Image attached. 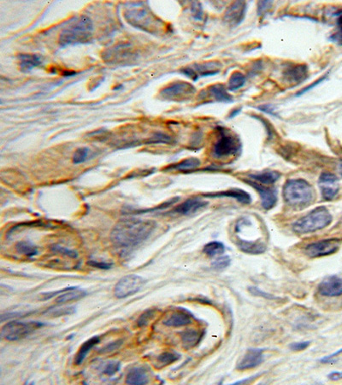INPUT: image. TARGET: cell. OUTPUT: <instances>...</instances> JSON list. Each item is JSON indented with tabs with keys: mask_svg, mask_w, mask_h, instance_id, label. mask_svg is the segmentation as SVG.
I'll use <instances>...</instances> for the list:
<instances>
[{
	"mask_svg": "<svg viewBox=\"0 0 342 385\" xmlns=\"http://www.w3.org/2000/svg\"><path fill=\"white\" fill-rule=\"evenodd\" d=\"M52 250L54 253H59V254H63V255L68 256L69 258H72V259H75L77 258V253L74 250H70L69 248L66 247H61L58 245H55L52 247Z\"/></svg>",
	"mask_w": 342,
	"mask_h": 385,
	"instance_id": "39",
	"label": "cell"
},
{
	"mask_svg": "<svg viewBox=\"0 0 342 385\" xmlns=\"http://www.w3.org/2000/svg\"><path fill=\"white\" fill-rule=\"evenodd\" d=\"M263 361V350L257 348H251L247 351L241 362L237 365L238 370H248L257 367Z\"/></svg>",
	"mask_w": 342,
	"mask_h": 385,
	"instance_id": "18",
	"label": "cell"
},
{
	"mask_svg": "<svg viewBox=\"0 0 342 385\" xmlns=\"http://www.w3.org/2000/svg\"><path fill=\"white\" fill-rule=\"evenodd\" d=\"M15 248L19 254L27 256L29 258L34 257L38 253L37 247L31 242H26V241L18 242L15 246Z\"/></svg>",
	"mask_w": 342,
	"mask_h": 385,
	"instance_id": "31",
	"label": "cell"
},
{
	"mask_svg": "<svg viewBox=\"0 0 342 385\" xmlns=\"http://www.w3.org/2000/svg\"><path fill=\"white\" fill-rule=\"evenodd\" d=\"M125 382L127 384H147L149 382L147 371L143 367L132 368L127 374Z\"/></svg>",
	"mask_w": 342,
	"mask_h": 385,
	"instance_id": "20",
	"label": "cell"
},
{
	"mask_svg": "<svg viewBox=\"0 0 342 385\" xmlns=\"http://www.w3.org/2000/svg\"><path fill=\"white\" fill-rule=\"evenodd\" d=\"M172 137H170V136L166 135V134H164V133H156V134L153 135V137L150 138L149 141H147V143L152 144H170L172 143Z\"/></svg>",
	"mask_w": 342,
	"mask_h": 385,
	"instance_id": "36",
	"label": "cell"
},
{
	"mask_svg": "<svg viewBox=\"0 0 342 385\" xmlns=\"http://www.w3.org/2000/svg\"><path fill=\"white\" fill-rule=\"evenodd\" d=\"M329 378L333 381H337V380L341 379L342 378V372L339 371H334L329 375Z\"/></svg>",
	"mask_w": 342,
	"mask_h": 385,
	"instance_id": "50",
	"label": "cell"
},
{
	"mask_svg": "<svg viewBox=\"0 0 342 385\" xmlns=\"http://www.w3.org/2000/svg\"><path fill=\"white\" fill-rule=\"evenodd\" d=\"M248 184H250L252 187H254L259 192L260 198H261L262 207L265 209H271L276 206L277 202V195H276V190L270 187L262 186L261 184L257 183L255 181H247Z\"/></svg>",
	"mask_w": 342,
	"mask_h": 385,
	"instance_id": "16",
	"label": "cell"
},
{
	"mask_svg": "<svg viewBox=\"0 0 342 385\" xmlns=\"http://www.w3.org/2000/svg\"><path fill=\"white\" fill-rule=\"evenodd\" d=\"M119 370H120V363L117 361H110L105 365L104 374L106 376H111L115 375Z\"/></svg>",
	"mask_w": 342,
	"mask_h": 385,
	"instance_id": "40",
	"label": "cell"
},
{
	"mask_svg": "<svg viewBox=\"0 0 342 385\" xmlns=\"http://www.w3.org/2000/svg\"><path fill=\"white\" fill-rule=\"evenodd\" d=\"M210 97H213L218 102H232L233 99L229 94L227 88L221 84H216L208 88Z\"/></svg>",
	"mask_w": 342,
	"mask_h": 385,
	"instance_id": "25",
	"label": "cell"
},
{
	"mask_svg": "<svg viewBox=\"0 0 342 385\" xmlns=\"http://www.w3.org/2000/svg\"><path fill=\"white\" fill-rule=\"evenodd\" d=\"M195 92L196 88L192 84L177 81L165 86L159 96L165 101H181L191 98Z\"/></svg>",
	"mask_w": 342,
	"mask_h": 385,
	"instance_id": "8",
	"label": "cell"
},
{
	"mask_svg": "<svg viewBox=\"0 0 342 385\" xmlns=\"http://www.w3.org/2000/svg\"><path fill=\"white\" fill-rule=\"evenodd\" d=\"M341 170H342V164H341Z\"/></svg>",
	"mask_w": 342,
	"mask_h": 385,
	"instance_id": "52",
	"label": "cell"
},
{
	"mask_svg": "<svg viewBox=\"0 0 342 385\" xmlns=\"http://www.w3.org/2000/svg\"><path fill=\"white\" fill-rule=\"evenodd\" d=\"M252 180L261 185H271L279 180L281 174L274 170H267L249 175Z\"/></svg>",
	"mask_w": 342,
	"mask_h": 385,
	"instance_id": "23",
	"label": "cell"
},
{
	"mask_svg": "<svg viewBox=\"0 0 342 385\" xmlns=\"http://www.w3.org/2000/svg\"><path fill=\"white\" fill-rule=\"evenodd\" d=\"M237 246L244 253L251 254H259L265 251V246L262 242H252V241H243L240 240L237 242Z\"/></svg>",
	"mask_w": 342,
	"mask_h": 385,
	"instance_id": "26",
	"label": "cell"
},
{
	"mask_svg": "<svg viewBox=\"0 0 342 385\" xmlns=\"http://www.w3.org/2000/svg\"><path fill=\"white\" fill-rule=\"evenodd\" d=\"M201 338V335L199 332L194 330H187L181 334V340L185 348L187 349L195 347L198 344Z\"/></svg>",
	"mask_w": 342,
	"mask_h": 385,
	"instance_id": "29",
	"label": "cell"
},
{
	"mask_svg": "<svg viewBox=\"0 0 342 385\" xmlns=\"http://www.w3.org/2000/svg\"><path fill=\"white\" fill-rule=\"evenodd\" d=\"M208 203L203 201L202 199L198 197H193L190 198L184 202H182L178 207L175 208L174 212L181 215H188L191 213H194L197 211L199 210L202 207H205Z\"/></svg>",
	"mask_w": 342,
	"mask_h": 385,
	"instance_id": "19",
	"label": "cell"
},
{
	"mask_svg": "<svg viewBox=\"0 0 342 385\" xmlns=\"http://www.w3.org/2000/svg\"><path fill=\"white\" fill-rule=\"evenodd\" d=\"M154 314H155V310H153V309H148V310L144 312L141 316L139 317L138 320H137V326L143 327L145 325H147L149 323L150 320H152Z\"/></svg>",
	"mask_w": 342,
	"mask_h": 385,
	"instance_id": "38",
	"label": "cell"
},
{
	"mask_svg": "<svg viewBox=\"0 0 342 385\" xmlns=\"http://www.w3.org/2000/svg\"><path fill=\"white\" fill-rule=\"evenodd\" d=\"M249 291H250L251 293H253L255 296H263V297H265L267 299H275L274 296L269 295V294L265 293V292H262L258 287H250Z\"/></svg>",
	"mask_w": 342,
	"mask_h": 385,
	"instance_id": "47",
	"label": "cell"
},
{
	"mask_svg": "<svg viewBox=\"0 0 342 385\" xmlns=\"http://www.w3.org/2000/svg\"><path fill=\"white\" fill-rule=\"evenodd\" d=\"M336 16H338V20H337V31L331 35V41L335 42V43L339 44L340 46H342V11H339V12L335 13Z\"/></svg>",
	"mask_w": 342,
	"mask_h": 385,
	"instance_id": "35",
	"label": "cell"
},
{
	"mask_svg": "<svg viewBox=\"0 0 342 385\" xmlns=\"http://www.w3.org/2000/svg\"><path fill=\"white\" fill-rule=\"evenodd\" d=\"M156 229V223L150 219H124L113 229L110 240L120 251H130L146 241Z\"/></svg>",
	"mask_w": 342,
	"mask_h": 385,
	"instance_id": "1",
	"label": "cell"
},
{
	"mask_svg": "<svg viewBox=\"0 0 342 385\" xmlns=\"http://www.w3.org/2000/svg\"><path fill=\"white\" fill-rule=\"evenodd\" d=\"M192 12H193V18L198 19V20H201L202 17H203V9H202L201 4L198 3V2H193Z\"/></svg>",
	"mask_w": 342,
	"mask_h": 385,
	"instance_id": "42",
	"label": "cell"
},
{
	"mask_svg": "<svg viewBox=\"0 0 342 385\" xmlns=\"http://www.w3.org/2000/svg\"><path fill=\"white\" fill-rule=\"evenodd\" d=\"M19 63L23 71H29L35 67L40 66L41 59L37 55L22 54L19 56Z\"/></svg>",
	"mask_w": 342,
	"mask_h": 385,
	"instance_id": "27",
	"label": "cell"
},
{
	"mask_svg": "<svg viewBox=\"0 0 342 385\" xmlns=\"http://www.w3.org/2000/svg\"><path fill=\"white\" fill-rule=\"evenodd\" d=\"M339 179L336 175L330 172H323L320 175L319 184L322 198L326 201H331L335 198L339 192Z\"/></svg>",
	"mask_w": 342,
	"mask_h": 385,
	"instance_id": "13",
	"label": "cell"
},
{
	"mask_svg": "<svg viewBox=\"0 0 342 385\" xmlns=\"http://www.w3.org/2000/svg\"><path fill=\"white\" fill-rule=\"evenodd\" d=\"M88 154H89V149L86 147H81V148L76 150L75 154L73 156L74 164H79L83 163L87 158Z\"/></svg>",
	"mask_w": 342,
	"mask_h": 385,
	"instance_id": "37",
	"label": "cell"
},
{
	"mask_svg": "<svg viewBox=\"0 0 342 385\" xmlns=\"http://www.w3.org/2000/svg\"><path fill=\"white\" fill-rule=\"evenodd\" d=\"M99 342H100V338L98 336H92V338H90L84 342L83 344L81 345V348H79V351L75 355V365H81L90 351L92 350L96 345L99 343Z\"/></svg>",
	"mask_w": 342,
	"mask_h": 385,
	"instance_id": "24",
	"label": "cell"
},
{
	"mask_svg": "<svg viewBox=\"0 0 342 385\" xmlns=\"http://www.w3.org/2000/svg\"><path fill=\"white\" fill-rule=\"evenodd\" d=\"M327 77H328V74H327V75H325L324 76H322V77L320 78V79H318L317 81H315V82L311 84V85H309V86H306L305 88H304V89L302 90V91H300V92H298V93H297V96H300V95L304 94V93H305V92H309L310 90L314 88L315 86H318V85H319L321 82H322V81H324L325 79H326Z\"/></svg>",
	"mask_w": 342,
	"mask_h": 385,
	"instance_id": "44",
	"label": "cell"
},
{
	"mask_svg": "<svg viewBox=\"0 0 342 385\" xmlns=\"http://www.w3.org/2000/svg\"><path fill=\"white\" fill-rule=\"evenodd\" d=\"M224 251V245L219 242H210L207 245H205L204 247V253L210 257L221 255L223 254Z\"/></svg>",
	"mask_w": 342,
	"mask_h": 385,
	"instance_id": "32",
	"label": "cell"
},
{
	"mask_svg": "<svg viewBox=\"0 0 342 385\" xmlns=\"http://www.w3.org/2000/svg\"><path fill=\"white\" fill-rule=\"evenodd\" d=\"M339 248L338 240H322L307 245L305 248V253L311 258H319L336 253Z\"/></svg>",
	"mask_w": 342,
	"mask_h": 385,
	"instance_id": "10",
	"label": "cell"
},
{
	"mask_svg": "<svg viewBox=\"0 0 342 385\" xmlns=\"http://www.w3.org/2000/svg\"><path fill=\"white\" fill-rule=\"evenodd\" d=\"M122 344V341H117V342H111L109 344L107 345L105 348L102 349V353H108V352H111V351L116 350L118 349L120 345Z\"/></svg>",
	"mask_w": 342,
	"mask_h": 385,
	"instance_id": "46",
	"label": "cell"
},
{
	"mask_svg": "<svg viewBox=\"0 0 342 385\" xmlns=\"http://www.w3.org/2000/svg\"><path fill=\"white\" fill-rule=\"evenodd\" d=\"M88 264L92 267L98 268V269H102V270H109L112 266V264H109V263H105V262L94 261V260H90L88 262Z\"/></svg>",
	"mask_w": 342,
	"mask_h": 385,
	"instance_id": "43",
	"label": "cell"
},
{
	"mask_svg": "<svg viewBox=\"0 0 342 385\" xmlns=\"http://www.w3.org/2000/svg\"><path fill=\"white\" fill-rule=\"evenodd\" d=\"M221 65L216 62L193 64V66L187 67L181 69V72L193 81L198 80L199 77H205L210 75L218 74L221 70Z\"/></svg>",
	"mask_w": 342,
	"mask_h": 385,
	"instance_id": "11",
	"label": "cell"
},
{
	"mask_svg": "<svg viewBox=\"0 0 342 385\" xmlns=\"http://www.w3.org/2000/svg\"><path fill=\"white\" fill-rule=\"evenodd\" d=\"M319 293L322 296L334 297L342 295V279L339 276H328L318 286Z\"/></svg>",
	"mask_w": 342,
	"mask_h": 385,
	"instance_id": "17",
	"label": "cell"
},
{
	"mask_svg": "<svg viewBox=\"0 0 342 385\" xmlns=\"http://www.w3.org/2000/svg\"><path fill=\"white\" fill-rule=\"evenodd\" d=\"M283 197L292 207H305L313 201V187L304 179H291L283 187Z\"/></svg>",
	"mask_w": 342,
	"mask_h": 385,
	"instance_id": "3",
	"label": "cell"
},
{
	"mask_svg": "<svg viewBox=\"0 0 342 385\" xmlns=\"http://www.w3.org/2000/svg\"><path fill=\"white\" fill-rule=\"evenodd\" d=\"M205 197H211V198H216V197H231V198L236 199L239 202L243 203V204H249L252 198L248 192H245L242 189H230L223 192H214V194H208L204 195Z\"/></svg>",
	"mask_w": 342,
	"mask_h": 385,
	"instance_id": "21",
	"label": "cell"
},
{
	"mask_svg": "<svg viewBox=\"0 0 342 385\" xmlns=\"http://www.w3.org/2000/svg\"><path fill=\"white\" fill-rule=\"evenodd\" d=\"M342 353V348L341 349H339V351H337V352H335L334 354H331V355H329V356L325 357V358H323V359L321 360L322 363H328L330 362L331 360L333 359V358H335V357L338 356L339 354H341Z\"/></svg>",
	"mask_w": 342,
	"mask_h": 385,
	"instance_id": "49",
	"label": "cell"
},
{
	"mask_svg": "<svg viewBox=\"0 0 342 385\" xmlns=\"http://www.w3.org/2000/svg\"><path fill=\"white\" fill-rule=\"evenodd\" d=\"M259 109L261 110L262 112H266L268 114H270V115H276V112L274 111L273 107L270 106V105H264V106L259 107Z\"/></svg>",
	"mask_w": 342,
	"mask_h": 385,
	"instance_id": "48",
	"label": "cell"
},
{
	"mask_svg": "<svg viewBox=\"0 0 342 385\" xmlns=\"http://www.w3.org/2000/svg\"><path fill=\"white\" fill-rule=\"evenodd\" d=\"M40 299L42 301L51 299L54 296H57L55 302L57 303H66V302H75L81 299L86 296V292L79 287H66L60 291L49 293H43L41 295Z\"/></svg>",
	"mask_w": 342,
	"mask_h": 385,
	"instance_id": "12",
	"label": "cell"
},
{
	"mask_svg": "<svg viewBox=\"0 0 342 385\" xmlns=\"http://www.w3.org/2000/svg\"><path fill=\"white\" fill-rule=\"evenodd\" d=\"M245 83H246V76L241 72H234L233 74L230 75L227 81V90L230 92H234L240 89L241 87L244 86Z\"/></svg>",
	"mask_w": 342,
	"mask_h": 385,
	"instance_id": "30",
	"label": "cell"
},
{
	"mask_svg": "<svg viewBox=\"0 0 342 385\" xmlns=\"http://www.w3.org/2000/svg\"><path fill=\"white\" fill-rule=\"evenodd\" d=\"M191 323H192V319L189 314L181 311L174 313L164 321V325L169 327H181V326L190 325Z\"/></svg>",
	"mask_w": 342,
	"mask_h": 385,
	"instance_id": "22",
	"label": "cell"
},
{
	"mask_svg": "<svg viewBox=\"0 0 342 385\" xmlns=\"http://www.w3.org/2000/svg\"><path fill=\"white\" fill-rule=\"evenodd\" d=\"M309 345H310V342H296V343H293V344L291 345L290 348L293 351H302L305 349V348H307L309 347Z\"/></svg>",
	"mask_w": 342,
	"mask_h": 385,
	"instance_id": "45",
	"label": "cell"
},
{
	"mask_svg": "<svg viewBox=\"0 0 342 385\" xmlns=\"http://www.w3.org/2000/svg\"><path fill=\"white\" fill-rule=\"evenodd\" d=\"M179 359H180V356L176 353L164 352V353L158 355L157 360H158V365H160L159 368H162L176 362Z\"/></svg>",
	"mask_w": 342,
	"mask_h": 385,
	"instance_id": "33",
	"label": "cell"
},
{
	"mask_svg": "<svg viewBox=\"0 0 342 385\" xmlns=\"http://www.w3.org/2000/svg\"><path fill=\"white\" fill-rule=\"evenodd\" d=\"M146 283L144 278L137 275H128L119 280L114 288V295L117 298L122 299L133 296L141 291Z\"/></svg>",
	"mask_w": 342,
	"mask_h": 385,
	"instance_id": "9",
	"label": "cell"
},
{
	"mask_svg": "<svg viewBox=\"0 0 342 385\" xmlns=\"http://www.w3.org/2000/svg\"><path fill=\"white\" fill-rule=\"evenodd\" d=\"M93 32V23L87 16H80L69 23L63 29L59 36V44L62 46L86 43L91 40Z\"/></svg>",
	"mask_w": 342,
	"mask_h": 385,
	"instance_id": "2",
	"label": "cell"
},
{
	"mask_svg": "<svg viewBox=\"0 0 342 385\" xmlns=\"http://www.w3.org/2000/svg\"><path fill=\"white\" fill-rule=\"evenodd\" d=\"M230 258L227 256H224V257H220L216 260L213 262L212 266L215 269H216V270H221V269L227 268L230 265Z\"/></svg>",
	"mask_w": 342,
	"mask_h": 385,
	"instance_id": "41",
	"label": "cell"
},
{
	"mask_svg": "<svg viewBox=\"0 0 342 385\" xmlns=\"http://www.w3.org/2000/svg\"><path fill=\"white\" fill-rule=\"evenodd\" d=\"M124 16L128 23L132 26L145 30L150 34H153L160 23L155 16L142 3L132 4L130 7L124 11Z\"/></svg>",
	"mask_w": 342,
	"mask_h": 385,
	"instance_id": "5",
	"label": "cell"
},
{
	"mask_svg": "<svg viewBox=\"0 0 342 385\" xmlns=\"http://www.w3.org/2000/svg\"><path fill=\"white\" fill-rule=\"evenodd\" d=\"M44 325L43 323L38 321L24 322L14 320L4 325L1 329V336L10 342H16L26 338Z\"/></svg>",
	"mask_w": 342,
	"mask_h": 385,
	"instance_id": "7",
	"label": "cell"
},
{
	"mask_svg": "<svg viewBox=\"0 0 342 385\" xmlns=\"http://www.w3.org/2000/svg\"><path fill=\"white\" fill-rule=\"evenodd\" d=\"M218 138L213 147V155L217 158H226L237 154L242 148V142L230 130L218 128Z\"/></svg>",
	"mask_w": 342,
	"mask_h": 385,
	"instance_id": "6",
	"label": "cell"
},
{
	"mask_svg": "<svg viewBox=\"0 0 342 385\" xmlns=\"http://www.w3.org/2000/svg\"><path fill=\"white\" fill-rule=\"evenodd\" d=\"M75 312V308H71V307H69V308H49L45 312V314L48 315V316L60 317L74 314Z\"/></svg>",
	"mask_w": 342,
	"mask_h": 385,
	"instance_id": "34",
	"label": "cell"
},
{
	"mask_svg": "<svg viewBox=\"0 0 342 385\" xmlns=\"http://www.w3.org/2000/svg\"><path fill=\"white\" fill-rule=\"evenodd\" d=\"M308 67L305 64H292L284 69L282 76L288 84L298 85L308 77Z\"/></svg>",
	"mask_w": 342,
	"mask_h": 385,
	"instance_id": "15",
	"label": "cell"
},
{
	"mask_svg": "<svg viewBox=\"0 0 342 385\" xmlns=\"http://www.w3.org/2000/svg\"><path fill=\"white\" fill-rule=\"evenodd\" d=\"M239 112H240V109L234 110V112L230 114V118H234V117H236V116L238 114Z\"/></svg>",
	"mask_w": 342,
	"mask_h": 385,
	"instance_id": "51",
	"label": "cell"
},
{
	"mask_svg": "<svg viewBox=\"0 0 342 385\" xmlns=\"http://www.w3.org/2000/svg\"><path fill=\"white\" fill-rule=\"evenodd\" d=\"M201 162L197 158H190L184 159L178 164H173L171 166L168 167L167 170H175L178 171H190L195 170L198 167L200 166Z\"/></svg>",
	"mask_w": 342,
	"mask_h": 385,
	"instance_id": "28",
	"label": "cell"
},
{
	"mask_svg": "<svg viewBox=\"0 0 342 385\" xmlns=\"http://www.w3.org/2000/svg\"><path fill=\"white\" fill-rule=\"evenodd\" d=\"M247 12V3L244 1H236L227 7L223 22L230 27L238 26L242 23Z\"/></svg>",
	"mask_w": 342,
	"mask_h": 385,
	"instance_id": "14",
	"label": "cell"
},
{
	"mask_svg": "<svg viewBox=\"0 0 342 385\" xmlns=\"http://www.w3.org/2000/svg\"><path fill=\"white\" fill-rule=\"evenodd\" d=\"M333 220L329 211L324 207H318L295 222L293 225L294 232L298 234L312 233L328 226Z\"/></svg>",
	"mask_w": 342,
	"mask_h": 385,
	"instance_id": "4",
	"label": "cell"
}]
</instances>
